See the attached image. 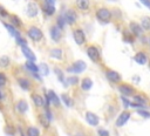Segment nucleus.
Listing matches in <instances>:
<instances>
[{"instance_id": "nucleus-10", "label": "nucleus", "mask_w": 150, "mask_h": 136, "mask_svg": "<svg viewBox=\"0 0 150 136\" xmlns=\"http://www.w3.org/2000/svg\"><path fill=\"white\" fill-rule=\"evenodd\" d=\"M49 35H50V38H52V40L54 42H59L61 40V38H62V29L59 26L53 25L49 28Z\"/></svg>"}, {"instance_id": "nucleus-20", "label": "nucleus", "mask_w": 150, "mask_h": 136, "mask_svg": "<svg viewBox=\"0 0 150 136\" xmlns=\"http://www.w3.org/2000/svg\"><path fill=\"white\" fill-rule=\"evenodd\" d=\"M39 13V6L35 2H29L27 5V15L29 18H35Z\"/></svg>"}, {"instance_id": "nucleus-15", "label": "nucleus", "mask_w": 150, "mask_h": 136, "mask_svg": "<svg viewBox=\"0 0 150 136\" xmlns=\"http://www.w3.org/2000/svg\"><path fill=\"white\" fill-rule=\"evenodd\" d=\"M129 29H130L129 32L132 35H135V36H142L143 35V28L141 27L139 23H137L135 21H132V22L129 23Z\"/></svg>"}, {"instance_id": "nucleus-12", "label": "nucleus", "mask_w": 150, "mask_h": 136, "mask_svg": "<svg viewBox=\"0 0 150 136\" xmlns=\"http://www.w3.org/2000/svg\"><path fill=\"white\" fill-rule=\"evenodd\" d=\"M7 22L11 23L12 26H14L15 28H18L19 30L25 26V25H23V21H22L16 14H9V16H8V19H7Z\"/></svg>"}, {"instance_id": "nucleus-31", "label": "nucleus", "mask_w": 150, "mask_h": 136, "mask_svg": "<svg viewBox=\"0 0 150 136\" xmlns=\"http://www.w3.org/2000/svg\"><path fill=\"white\" fill-rule=\"evenodd\" d=\"M141 27L143 28V29H145V30H148V29H150V16H143L142 19H141Z\"/></svg>"}, {"instance_id": "nucleus-1", "label": "nucleus", "mask_w": 150, "mask_h": 136, "mask_svg": "<svg viewBox=\"0 0 150 136\" xmlns=\"http://www.w3.org/2000/svg\"><path fill=\"white\" fill-rule=\"evenodd\" d=\"M26 35L28 36L29 40H32L33 42H40L43 40V32L41 30L40 27L35 26V25H28L25 29Z\"/></svg>"}, {"instance_id": "nucleus-33", "label": "nucleus", "mask_w": 150, "mask_h": 136, "mask_svg": "<svg viewBox=\"0 0 150 136\" xmlns=\"http://www.w3.org/2000/svg\"><path fill=\"white\" fill-rule=\"evenodd\" d=\"M61 101H62L67 107H71V106H73V100H71L70 96L67 95V94H62V95H61Z\"/></svg>"}, {"instance_id": "nucleus-39", "label": "nucleus", "mask_w": 150, "mask_h": 136, "mask_svg": "<svg viewBox=\"0 0 150 136\" xmlns=\"http://www.w3.org/2000/svg\"><path fill=\"white\" fill-rule=\"evenodd\" d=\"M137 114L141 115L142 117H150V113H148V111L144 110V109H138V110H137Z\"/></svg>"}, {"instance_id": "nucleus-23", "label": "nucleus", "mask_w": 150, "mask_h": 136, "mask_svg": "<svg viewBox=\"0 0 150 136\" xmlns=\"http://www.w3.org/2000/svg\"><path fill=\"white\" fill-rule=\"evenodd\" d=\"M134 60H135L138 64L143 66V64H145V63L148 62V55H146L144 52H137L136 55L134 56Z\"/></svg>"}, {"instance_id": "nucleus-14", "label": "nucleus", "mask_w": 150, "mask_h": 136, "mask_svg": "<svg viewBox=\"0 0 150 136\" xmlns=\"http://www.w3.org/2000/svg\"><path fill=\"white\" fill-rule=\"evenodd\" d=\"M49 57L53 60H57L61 61L63 60V50L60 47H53L49 49Z\"/></svg>"}, {"instance_id": "nucleus-45", "label": "nucleus", "mask_w": 150, "mask_h": 136, "mask_svg": "<svg viewBox=\"0 0 150 136\" xmlns=\"http://www.w3.org/2000/svg\"><path fill=\"white\" fill-rule=\"evenodd\" d=\"M139 1H141L143 5H145L146 7H149V8H150V0H139Z\"/></svg>"}, {"instance_id": "nucleus-26", "label": "nucleus", "mask_w": 150, "mask_h": 136, "mask_svg": "<svg viewBox=\"0 0 150 136\" xmlns=\"http://www.w3.org/2000/svg\"><path fill=\"white\" fill-rule=\"evenodd\" d=\"M12 64V60L8 55H2L0 56V68L1 69H8Z\"/></svg>"}, {"instance_id": "nucleus-5", "label": "nucleus", "mask_w": 150, "mask_h": 136, "mask_svg": "<svg viewBox=\"0 0 150 136\" xmlns=\"http://www.w3.org/2000/svg\"><path fill=\"white\" fill-rule=\"evenodd\" d=\"M14 109L19 115H25L28 110V102L25 98H18L14 102Z\"/></svg>"}, {"instance_id": "nucleus-48", "label": "nucleus", "mask_w": 150, "mask_h": 136, "mask_svg": "<svg viewBox=\"0 0 150 136\" xmlns=\"http://www.w3.org/2000/svg\"><path fill=\"white\" fill-rule=\"evenodd\" d=\"M149 67H150V62H149Z\"/></svg>"}, {"instance_id": "nucleus-16", "label": "nucleus", "mask_w": 150, "mask_h": 136, "mask_svg": "<svg viewBox=\"0 0 150 136\" xmlns=\"http://www.w3.org/2000/svg\"><path fill=\"white\" fill-rule=\"evenodd\" d=\"M105 77H107L110 82H112V83H118V82L122 80L121 75H120L117 72L112 70V69H108V70L105 72Z\"/></svg>"}, {"instance_id": "nucleus-40", "label": "nucleus", "mask_w": 150, "mask_h": 136, "mask_svg": "<svg viewBox=\"0 0 150 136\" xmlns=\"http://www.w3.org/2000/svg\"><path fill=\"white\" fill-rule=\"evenodd\" d=\"M54 72H55V74H57V75H59V80H60V81H62V82H64V79H63V73H62V72H61L59 68H55V69H54Z\"/></svg>"}, {"instance_id": "nucleus-6", "label": "nucleus", "mask_w": 150, "mask_h": 136, "mask_svg": "<svg viewBox=\"0 0 150 136\" xmlns=\"http://www.w3.org/2000/svg\"><path fill=\"white\" fill-rule=\"evenodd\" d=\"M63 18H64V21H66V23L67 25H69V26H73V25H75L76 23V20H77V14H76V12L74 11V9H67L63 14Z\"/></svg>"}, {"instance_id": "nucleus-13", "label": "nucleus", "mask_w": 150, "mask_h": 136, "mask_svg": "<svg viewBox=\"0 0 150 136\" xmlns=\"http://www.w3.org/2000/svg\"><path fill=\"white\" fill-rule=\"evenodd\" d=\"M21 53H22V55L27 59V61H33V62H35V60H36V55L34 54V52H33L27 45L21 46Z\"/></svg>"}, {"instance_id": "nucleus-37", "label": "nucleus", "mask_w": 150, "mask_h": 136, "mask_svg": "<svg viewBox=\"0 0 150 136\" xmlns=\"http://www.w3.org/2000/svg\"><path fill=\"white\" fill-rule=\"evenodd\" d=\"M15 40V42L21 47V46H23V45H27V41H26V39L22 36V35H20V36H18V38H15L14 39Z\"/></svg>"}, {"instance_id": "nucleus-19", "label": "nucleus", "mask_w": 150, "mask_h": 136, "mask_svg": "<svg viewBox=\"0 0 150 136\" xmlns=\"http://www.w3.org/2000/svg\"><path fill=\"white\" fill-rule=\"evenodd\" d=\"M86 121L88 122V124H90V125H93V127L97 125L98 122H100L98 116H97L96 114L91 113V111H87V113H86Z\"/></svg>"}, {"instance_id": "nucleus-29", "label": "nucleus", "mask_w": 150, "mask_h": 136, "mask_svg": "<svg viewBox=\"0 0 150 136\" xmlns=\"http://www.w3.org/2000/svg\"><path fill=\"white\" fill-rule=\"evenodd\" d=\"M75 4H76V6H77L79 9H81V11H87V9L89 8L90 1H89V0H76Z\"/></svg>"}, {"instance_id": "nucleus-38", "label": "nucleus", "mask_w": 150, "mask_h": 136, "mask_svg": "<svg viewBox=\"0 0 150 136\" xmlns=\"http://www.w3.org/2000/svg\"><path fill=\"white\" fill-rule=\"evenodd\" d=\"M40 70L42 72V75H47L48 72H49V70H48V66H47L46 63H42V64L39 67V72H40Z\"/></svg>"}, {"instance_id": "nucleus-35", "label": "nucleus", "mask_w": 150, "mask_h": 136, "mask_svg": "<svg viewBox=\"0 0 150 136\" xmlns=\"http://www.w3.org/2000/svg\"><path fill=\"white\" fill-rule=\"evenodd\" d=\"M134 100H135L136 103H139V104H143V106H145L146 102H148L146 98L143 97V95H134Z\"/></svg>"}, {"instance_id": "nucleus-11", "label": "nucleus", "mask_w": 150, "mask_h": 136, "mask_svg": "<svg viewBox=\"0 0 150 136\" xmlns=\"http://www.w3.org/2000/svg\"><path fill=\"white\" fill-rule=\"evenodd\" d=\"M46 95L49 100V106H53V107H56V108H59L61 106V100L59 98V96L56 95V93L54 90L46 91Z\"/></svg>"}, {"instance_id": "nucleus-4", "label": "nucleus", "mask_w": 150, "mask_h": 136, "mask_svg": "<svg viewBox=\"0 0 150 136\" xmlns=\"http://www.w3.org/2000/svg\"><path fill=\"white\" fill-rule=\"evenodd\" d=\"M111 16L112 14L110 9H108L107 7H101L96 11V18L102 22H109L111 20Z\"/></svg>"}, {"instance_id": "nucleus-24", "label": "nucleus", "mask_w": 150, "mask_h": 136, "mask_svg": "<svg viewBox=\"0 0 150 136\" xmlns=\"http://www.w3.org/2000/svg\"><path fill=\"white\" fill-rule=\"evenodd\" d=\"M38 121H39V123L43 127V128H49V124H50V120L46 116V114L43 113V111H41V113H39L38 114Z\"/></svg>"}, {"instance_id": "nucleus-21", "label": "nucleus", "mask_w": 150, "mask_h": 136, "mask_svg": "<svg viewBox=\"0 0 150 136\" xmlns=\"http://www.w3.org/2000/svg\"><path fill=\"white\" fill-rule=\"evenodd\" d=\"M41 11H42V13H43L46 16H53V15L55 14V12H56L55 6H53V5H48V4H43V5H41Z\"/></svg>"}, {"instance_id": "nucleus-8", "label": "nucleus", "mask_w": 150, "mask_h": 136, "mask_svg": "<svg viewBox=\"0 0 150 136\" xmlns=\"http://www.w3.org/2000/svg\"><path fill=\"white\" fill-rule=\"evenodd\" d=\"M30 98H32V102L34 104V107L36 109H42L45 108V98L41 94L39 93H32L30 94Z\"/></svg>"}, {"instance_id": "nucleus-28", "label": "nucleus", "mask_w": 150, "mask_h": 136, "mask_svg": "<svg viewBox=\"0 0 150 136\" xmlns=\"http://www.w3.org/2000/svg\"><path fill=\"white\" fill-rule=\"evenodd\" d=\"M91 87H93V81H91V79L84 77V79L81 81V89H82V90L87 91V90H89Z\"/></svg>"}, {"instance_id": "nucleus-7", "label": "nucleus", "mask_w": 150, "mask_h": 136, "mask_svg": "<svg viewBox=\"0 0 150 136\" xmlns=\"http://www.w3.org/2000/svg\"><path fill=\"white\" fill-rule=\"evenodd\" d=\"M73 38H74L75 43L79 45V46L84 45V42L87 41L86 40V34H84V32L81 28H75L73 30Z\"/></svg>"}, {"instance_id": "nucleus-34", "label": "nucleus", "mask_w": 150, "mask_h": 136, "mask_svg": "<svg viewBox=\"0 0 150 136\" xmlns=\"http://www.w3.org/2000/svg\"><path fill=\"white\" fill-rule=\"evenodd\" d=\"M56 26H59L61 29H63V27L66 26V21H64V18H63V15L61 14V15H59L57 18H56V23H55Z\"/></svg>"}, {"instance_id": "nucleus-18", "label": "nucleus", "mask_w": 150, "mask_h": 136, "mask_svg": "<svg viewBox=\"0 0 150 136\" xmlns=\"http://www.w3.org/2000/svg\"><path fill=\"white\" fill-rule=\"evenodd\" d=\"M130 113L129 111H122L121 114H120V116L117 117V120H116V127H122V125H124L127 122H128V120L130 118Z\"/></svg>"}, {"instance_id": "nucleus-3", "label": "nucleus", "mask_w": 150, "mask_h": 136, "mask_svg": "<svg viewBox=\"0 0 150 136\" xmlns=\"http://www.w3.org/2000/svg\"><path fill=\"white\" fill-rule=\"evenodd\" d=\"M86 69H87V63L84 61L77 60V61L73 62L71 66H69L67 68V72L68 73H74V74H80V73L84 72Z\"/></svg>"}, {"instance_id": "nucleus-32", "label": "nucleus", "mask_w": 150, "mask_h": 136, "mask_svg": "<svg viewBox=\"0 0 150 136\" xmlns=\"http://www.w3.org/2000/svg\"><path fill=\"white\" fill-rule=\"evenodd\" d=\"M9 12H8V9L5 7V6H2V5H0V19L1 20H7L8 19V16H9Z\"/></svg>"}, {"instance_id": "nucleus-47", "label": "nucleus", "mask_w": 150, "mask_h": 136, "mask_svg": "<svg viewBox=\"0 0 150 136\" xmlns=\"http://www.w3.org/2000/svg\"><path fill=\"white\" fill-rule=\"evenodd\" d=\"M149 45H150V39H149Z\"/></svg>"}, {"instance_id": "nucleus-22", "label": "nucleus", "mask_w": 150, "mask_h": 136, "mask_svg": "<svg viewBox=\"0 0 150 136\" xmlns=\"http://www.w3.org/2000/svg\"><path fill=\"white\" fill-rule=\"evenodd\" d=\"M2 25L7 28V30H8V33L15 39V38H18V36H20L21 35V32L18 29V28H15L14 26H12L11 23H8V22H5V21H2Z\"/></svg>"}, {"instance_id": "nucleus-9", "label": "nucleus", "mask_w": 150, "mask_h": 136, "mask_svg": "<svg viewBox=\"0 0 150 136\" xmlns=\"http://www.w3.org/2000/svg\"><path fill=\"white\" fill-rule=\"evenodd\" d=\"M87 55H88L89 59H90L91 61H94V62H98V61L101 60V53H100L98 48L95 47V46H89V47L87 48Z\"/></svg>"}, {"instance_id": "nucleus-43", "label": "nucleus", "mask_w": 150, "mask_h": 136, "mask_svg": "<svg viewBox=\"0 0 150 136\" xmlns=\"http://www.w3.org/2000/svg\"><path fill=\"white\" fill-rule=\"evenodd\" d=\"M98 135L100 136H109V132L107 130H104V129H100L98 130Z\"/></svg>"}, {"instance_id": "nucleus-46", "label": "nucleus", "mask_w": 150, "mask_h": 136, "mask_svg": "<svg viewBox=\"0 0 150 136\" xmlns=\"http://www.w3.org/2000/svg\"><path fill=\"white\" fill-rule=\"evenodd\" d=\"M55 2H56V0H45V4H48V5H55Z\"/></svg>"}, {"instance_id": "nucleus-42", "label": "nucleus", "mask_w": 150, "mask_h": 136, "mask_svg": "<svg viewBox=\"0 0 150 136\" xmlns=\"http://www.w3.org/2000/svg\"><path fill=\"white\" fill-rule=\"evenodd\" d=\"M121 100H122V102H123V104H124V108H129V106H130V101L127 100L124 96H121Z\"/></svg>"}, {"instance_id": "nucleus-41", "label": "nucleus", "mask_w": 150, "mask_h": 136, "mask_svg": "<svg viewBox=\"0 0 150 136\" xmlns=\"http://www.w3.org/2000/svg\"><path fill=\"white\" fill-rule=\"evenodd\" d=\"M67 81H68V84H76L79 82V80H77L76 76H70V77H68Z\"/></svg>"}, {"instance_id": "nucleus-30", "label": "nucleus", "mask_w": 150, "mask_h": 136, "mask_svg": "<svg viewBox=\"0 0 150 136\" xmlns=\"http://www.w3.org/2000/svg\"><path fill=\"white\" fill-rule=\"evenodd\" d=\"M7 84H8V75L5 72L0 70V88L1 89L2 88H6Z\"/></svg>"}, {"instance_id": "nucleus-17", "label": "nucleus", "mask_w": 150, "mask_h": 136, "mask_svg": "<svg viewBox=\"0 0 150 136\" xmlns=\"http://www.w3.org/2000/svg\"><path fill=\"white\" fill-rule=\"evenodd\" d=\"M118 90L122 93V95H125V96L134 95V93H135L134 87H131L128 83H121V84H118Z\"/></svg>"}, {"instance_id": "nucleus-44", "label": "nucleus", "mask_w": 150, "mask_h": 136, "mask_svg": "<svg viewBox=\"0 0 150 136\" xmlns=\"http://www.w3.org/2000/svg\"><path fill=\"white\" fill-rule=\"evenodd\" d=\"M6 98V95L4 94V91H2V89L0 88V106H1V103L4 102V100Z\"/></svg>"}, {"instance_id": "nucleus-27", "label": "nucleus", "mask_w": 150, "mask_h": 136, "mask_svg": "<svg viewBox=\"0 0 150 136\" xmlns=\"http://www.w3.org/2000/svg\"><path fill=\"white\" fill-rule=\"evenodd\" d=\"M25 69L28 70L30 74H34V73H39V67L33 62V61H26L25 64H23Z\"/></svg>"}, {"instance_id": "nucleus-36", "label": "nucleus", "mask_w": 150, "mask_h": 136, "mask_svg": "<svg viewBox=\"0 0 150 136\" xmlns=\"http://www.w3.org/2000/svg\"><path fill=\"white\" fill-rule=\"evenodd\" d=\"M123 36H124V40H125L127 42H130V43L134 42V36H132V34H131L130 32L125 30V32L123 33Z\"/></svg>"}, {"instance_id": "nucleus-2", "label": "nucleus", "mask_w": 150, "mask_h": 136, "mask_svg": "<svg viewBox=\"0 0 150 136\" xmlns=\"http://www.w3.org/2000/svg\"><path fill=\"white\" fill-rule=\"evenodd\" d=\"M15 81H16L18 86L22 90H25V91H32V89H33V82H32V80L29 77L23 76V75H19V76L15 77Z\"/></svg>"}, {"instance_id": "nucleus-25", "label": "nucleus", "mask_w": 150, "mask_h": 136, "mask_svg": "<svg viewBox=\"0 0 150 136\" xmlns=\"http://www.w3.org/2000/svg\"><path fill=\"white\" fill-rule=\"evenodd\" d=\"M25 134L26 136H41L40 129L35 125H27L25 129Z\"/></svg>"}]
</instances>
